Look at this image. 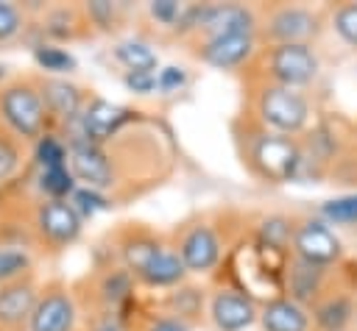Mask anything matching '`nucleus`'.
<instances>
[{
  "instance_id": "nucleus-1",
  "label": "nucleus",
  "mask_w": 357,
  "mask_h": 331,
  "mask_svg": "<svg viewBox=\"0 0 357 331\" xmlns=\"http://www.w3.org/2000/svg\"><path fill=\"white\" fill-rule=\"evenodd\" d=\"M307 114H310L307 100L296 89H287V86L276 83V86L262 89V95H259V117L282 134L301 131L304 122H307Z\"/></svg>"
},
{
  "instance_id": "nucleus-2",
  "label": "nucleus",
  "mask_w": 357,
  "mask_h": 331,
  "mask_svg": "<svg viewBox=\"0 0 357 331\" xmlns=\"http://www.w3.org/2000/svg\"><path fill=\"white\" fill-rule=\"evenodd\" d=\"M257 172L268 181H290L301 164V153L287 136H262L251 150Z\"/></svg>"
},
{
  "instance_id": "nucleus-3",
  "label": "nucleus",
  "mask_w": 357,
  "mask_h": 331,
  "mask_svg": "<svg viewBox=\"0 0 357 331\" xmlns=\"http://www.w3.org/2000/svg\"><path fill=\"white\" fill-rule=\"evenodd\" d=\"M0 111L6 117V122L22 134V136H36L42 131V122H45V103H42V95L33 92L31 86L25 83H17V86H8L0 97Z\"/></svg>"
},
{
  "instance_id": "nucleus-4",
  "label": "nucleus",
  "mask_w": 357,
  "mask_h": 331,
  "mask_svg": "<svg viewBox=\"0 0 357 331\" xmlns=\"http://www.w3.org/2000/svg\"><path fill=\"white\" fill-rule=\"evenodd\" d=\"M318 72V58L315 53L304 45H276L271 50V75L279 81V86L296 89L304 86L315 78Z\"/></svg>"
},
{
  "instance_id": "nucleus-5",
  "label": "nucleus",
  "mask_w": 357,
  "mask_h": 331,
  "mask_svg": "<svg viewBox=\"0 0 357 331\" xmlns=\"http://www.w3.org/2000/svg\"><path fill=\"white\" fill-rule=\"evenodd\" d=\"M293 248L298 253V259L315 264V267H324V264H332L337 256H340V242L337 236L324 225V223H304L296 234H293Z\"/></svg>"
},
{
  "instance_id": "nucleus-6",
  "label": "nucleus",
  "mask_w": 357,
  "mask_h": 331,
  "mask_svg": "<svg viewBox=\"0 0 357 331\" xmlns=\"http://www.w3.org/2000/svg\"><path fill=\"white\" fill-rule=\"evenodd\" d=\"M36 225L39 231L56 242V245H67L78 236L81 231V217L78 211L73 209V203H64V200H47L39 206L36 211Z\"/></svg>"
},
{
  "instance_id": "nucleus-7",
  "label": "nucleus",
  "mask_w": 357,
  "mask_h": 331,
  "mask_svg": "<svg viewBox=\"0 0 357 331\" xmlns=\"http://www.w3.org/2000/svg\"><path fill=\"white\" fill-rule=\"evenodd\" d=\"M315 31H318L315 14L296 6L279 8L268 22V36L276 39L279 45H304V39H310Z\"/></svg>"
},
{
  "instance_id": "nucleus-8",
  "label": "nucleus",
  "mask_w": 357,
  "mask_h": 331,
  "mask_svg": "<svg viewBox=\"0 0 357 331\" xmlns=\"http://www.w3.org/2000/svg\"><path fill=\"white\" fill-rule=\"evenodd\" d=\"M70 172H73V178L84 181L89 189H100V186L112 184V164H109L106 153L92 142H81L73 147Z\"/></svg>"
},
{
  "instance_id": "nucleus-9",
  "label": "nucleus",
  "mask_w": 357,
  "mask_h": 331,
  "mask_svg": "<svg viewBox=\"0 0 357 331\" xmlns=\"http://www.w3.org/2000/svg\"><path fill=\"white\" fill-rule=\"evenodd\" d=\"M75 323V306L70 295L50 292L42 300H36V309L31 314V331H73Z\"/></svg>"
},
{
  "instance_id": "nucleus-10",
  "label": "nucleus",
  "mask_w": 357,
  "mask_h": 331,
  "mask_svg": "<svg viewBox=\"0 0 357 331\" xmlns=\"http://www.w3.org/2000/svg\"><path fill=\"white\" fill-rule=\"evenodd\" d=\"M181 261L187 270L192 273H206L209 267H215L218 256H220V245L218 236L206 228V225H195L184 239H181Z\"/></svg>"
},
{
  "instance_id": "nucleus-11",
  "label": "nucleus",
  "mask_w": 357,
  "mask_h": 331,
  "mask_svg": "<svg viewBox=\"0 0 357 331\" xmlns=\"http://www.w3.org/2000/svg\"><path fill=\"white\" fill-rule=\"evenodd\" d=\"M212 320L220 331H243L254 323V303L240 292H218L212 298Z\"/></svg>"
},
{
  "instance_id": "nucleus-12",
  "label": "nucleus",
  "mask_w": 357,
  "mask_h": 331,
  "mask_svg": "<svg viewBox=\"0 0 357 331\" xmlns=\"http://www.w3.org/2000/svg\"><path fill=\"white\" fill-rule=\"evenodd\" d=\"M251 53V36L248 33H226V36H209V42L201 50V58L218 70L237 67Z\"/></svg>"
},
{
  "instance_id": "nucleus-13",
  "label": "nucleus",
  "mask_w": 357,
  "mask_h": 331,
  "mask_svg": "<svg viewBox=\"0 0 357 331\" xmlns=\"http://www.w3.org/2000/svg\"><path fill=\"white\" fill-rule=\"evenodd\" d=\"M131 117L128 108L117 106V103H109V100H92L84 111V131L92 142H100V139H109L112 134H117V128Z\"/></svg>"
},
{
  "instance_id": "nucleus-14",
  "label": "nucleus",
  "mask_w": 357,
  "mask_h": 331,
  "mask_svg": "<svg viewBox=\"0 0 357 331\" xmlns=\"http://www.w3.org/2000/svg\"><path fill=\"white\" fill-rule=\"evenodd\" d=\"M36 309V292L31 284H8L0 289V323L3 325H20L31 320Z\"/></svg>"
},
{
  "instance_id": "nucleus-15",
  "label": "nucleus",
  "mask_w": 357,
  "mask_h": 331,
  "mask_svg": "<svg viewBox=\"0 0 357 331\" xmlns=\"http://www.w3.org/2000/svg\"><path fill=\"white\" fill-rule=\"evenodd\" d=\"M251 11L243 6H206L204 17V31L212 36H226V33H248L251 36Z\"/></svg>"
},
{
  "instance_id": "nucleus-16",
  "label": "nucleus",
  "mask_w": 357,
  "mask_h": 331,
  "mask_svg": "<svg viewBox=\"0 0 357 331\" xmlns=\"http://www.w3.org/2000/svg\"><path fill=\"white\" fill-rule=\"evenodd\" d=\"M262 328L265 331H307V314L296 300L276 298L262 309Z\"/></svg>"
},
{
  "instance_id": "nucleus-17",
  "label": "nucleus",
  "mask_w": 357,
  "mask_h": 331,
  "mask_svg": "<svg viewBox=\"0 0 357 331\" xmlns=\"http://www.w3.org/2000/svg\"><path fill=\"white\" fill-rule=\"evenodd\" d=\"M184 261H181V256H176V253H167V250H159L148 264H145V270L139 273V278L145 281V284H151V286H167V284H176L181 275H184Z\"/></svg>"
},
{
  "instance_id": "nucleus-18",
  "label": "nucleus",
  "mask_w": 357,
  "mask_h": 331,
  "mask_svg": "<svg viewBox=\"0 0 357 331\" xmlns=\"http://www.w3.org/2000/svg\"><path fill=\"white\" fill-rule=\"evenodd\" d=\"M42 103L59 117H75L81 108V95L67 81H47L42 86Z\"/></svg>"
},
{
  "instance_id": "nucleus-19",
  "label": "nucleus",
  "mask_w": 357,
  "mask_h": 331,
  "mask_svg": "<svg viewBox=\"0 0 357 331\" xmlns=\"http://www.w3.org/2000/svg\"><path fill=\"white\" fill-rule=\"evenodd\" d=\"M114 56L128 72H153L156 70V53L145 42H123V45H117Z\"/></svg>"
},
{
  "instance_id": "nucleus-20",
  "label": "nucleus",
  "mask_w": 357,
  "mask_h": 331,
  "mask_svg": "<svg viewBox=\"0 0 357 331\" xmlns=\"http://www.w3.org/2000/svg\"><path fill=\"white\" fill-rule=\"evenodd\" d=\"M318 284H321V267H315L304 259L293 261V267H290V295L296 300H310L315 295Z\"/></svg>"
},
{
  "instance_id": "nucleus-21",
  "label": "nucleus",
  "mask_w": 357,
  "mask_h": 331,
  "mask_svg": "<svg viewBox=\"0 0 357 331\" xmlns=\"http://www.w3.org/2000/svg\"><path fill=\"white\" fill-rule=\"evenodd\" d=\"M159 250H162V248H159L153 239H148V236H137V239H128V242H126L123 256H126V264L139 275V273L145 270V264H148Z\"/></svg>"
},
{
  "instance_id": "nucleus-22",
  "label": "nucleus",
  "mask_w": 357,
  "mask_h": 331,
  "mask_svg": "<svg viewBox=\"0 0 357 331\" xmlns=\"http://www.w3.org/2000/svg\"><path fill=\"white\" fill-rule=\"evenodd\" d=\"M39 186L53 195V200H61V195L73 192V172L67 167H50V170H42V181Z\"/></svg>"
},
{
  "instance_id": "nucleus-23",
  "label": "nucleus",
  "mask_w": 357,
  "mask_h": 331,
  "mask_svg": "<svg viewBox=\"0 0 357 331\" xmlns=\"http://www.w3.org/2000/svg\"><path fill=\"white\" fill-rule=\"evenodd\" d=\"M321 211H324V217L332 220V223H357V192L324 203Z\"/></svg>"
},
{
  "instance_id": "nucleus-24",
  "label": "nucleus",
  "mask_w": 357,
  "mask_h": 331,
  "mask_svg": "<svg viewBox=\"0 0 357 331\" xmlns=\"http://www.w3.org/2000/svg\"><path fill=\"white\" fill-rule=\"evenodd\" d=\"M33 58L42 70H50V72H70L75 67V58L59 47H36Z\"/></svg>"
},
{
  "instance_id": "nucleus-25",
  "label": "nucleus",
  "mask_w": 357,
  "mask_h": 331,
  "mask_svg": "<svg viewBox=\"0 0 357 331\" xmlns=\"http://www.w3.org/2000/svg\"><path fill=\"white\" fill-rule=\"evenodd\" d=\"M36 159L42 164V170L50 167H67V150L56 136H42L36 145Z\"/></svg>"
},
{
  "instance_id": "nucleus-26",
  "label": "nucleus",
  "mask_w": 357,
  "mask_h": 331,
  "mask_svg": "<svg viewBox=\"0 0 357 331\" xmlns=\"http://www.w3.org/2000/svg\"><path fill=\"white\" fill-rule=\"evenodd\" d=\"M349 314H351V309H349V303L346 300H329V303H324L318 312H315V320L326 328V331H337L346 320H349Z\"/></svg>"
},
{
  "instance_id": "nucleus-27",
  "label": "nucleus",
  "mask_w": 357,
  "mask_h": 331,
  "mask_svg": "<svg viewBox=\"0 0 357 331\" xmlns=\"http://www.w3.org/2000/svg\"><path fill=\"white\" fill-rule=\"evenodd\" d=\"M335 31H337L349 45L357 47V3L343 6V8L335 14Z\"/></svg>"
},
{
  "instance_id": "nucleus-28",
  "label": "nucleus",
  "mask_w": 357,
  "mask_h": 331,
  "mask_svg": "<svg viewBox=\"0 0 357 331\" xmlns=\"http://www.w3.org/2000/svg\"><path fill=\"white\" fill-rule=\"evenodd\" d=\"M28 267V256L22 250H11V248H0V281L14 278L17 273H22Z\"/></svg>"
},
{
  "instance_id": "nucleus-29",
  "label": "nucleus",
  "mask_w": 357,
  "mask_h": 331,
  "mask_svg": "<svg viewBox=\"0 0 357 331\" xmlns=\"http://www.w3.org/2000/svg\"><path fill=\"white\" fill-rule=\"evenodd\" d=\"M73 200H75V211H84V214H95V211H100V209H106L109 203L95 192V189H75L73 192Z\"/></svg>"
},
{
  "instance_id": "nucleus-30",
  "label": "nucleus",
  "mask_w": 357,
  "mask_h": 331,
  "mask_svg": "<svg viewBox=\"0 0 357 331\" xmlns=\"http://www.w3.org/2000/svg\"><path fill=\"white\" fill-rule=\"evenodd\" d=\"M22 25V17L17 11V6L11 3H0V42L3 39H11Z\"/></svg>"
},
{
  "instance_id": "nucleus-31",
  "label": "nucleus",
  "mask_w": 357,
  "mask_h": 331,
  "mask_svg": "<svg viewBox=\"0 0 357 331\" xmlns=\"http://www.w3.org/2000/svg\"><path fill=\"white\" fill-rule=\"evenodd\" d=\"M126 295H128V275H126L123 270L106 275V281H103V298L114 303V300H120V298H126Z\"/></svg>"
},
{
  "instance_id": "nucleus-32",
  "label": "nucleus",
  "mask_w": 357,
  "mask_h": 331,
  "mask_svg": "<svg viewBox=\"0 0 357 331\" xmlns=\"http://www.w3.org/2000/svg\"><path fill=\"white\" fill-rule=\"evenodd\" d=\"M151 17H156L162 25H176L181 17V6L176 0H156L151 3Z\"/></svg>"
},
{
  "instance_id": "nucleus-33",
  "label": "nucleus",
  "mask_w": 357,
  "mask_h": 331,
  "mask_svg": "<svg viewBox=\"0 0 357 331\" xmlns=\"http://www.w3.org/2000/svg\"><path fill=\"white\" fill-rule=\"evenodd\" d=\"M287 234H290V228H287V223H284V220H268V223H265V228H262V236H265L268 248H276V250H282V245H284Z\"/></svg>"
},
{
  "instance_id": "nucleus-34",
  "label": "nucleus",
  "mask_w": 357,
  "mask_h": 331,
  "mask_svg": "<svg viewBox=\"0 0 357 331\" xmlns=\"http://www.w3.org/2000/svg\"><path fill=\"white\" fill-rule=\"evenodd\" d=\"M184 81H187L184 70H178V67H165V70L156 75V89H159V92H176L178 86H184Z\"/></svg>"
},
{
  "instance_id": "nucleus-35",
  "label": "nucleus",
  "mask_w": 357,
  "mask_h": 331,
  "mask_svg": "<svg viewBox=\"0 0 357 331\" xmlns=\"http://www.w3.org/2000/svg\"><path fill=\"white\" fill-rule=\"evenodd\" d=\"M126 86L137 95H148L156 89V75L153 72H128L126 75Z\"/></svg>"
},
{
  "instance_id": "nucleus-36",
  "label": "nucleus",
  "mask_w": 357,
  "mask_h": 331,
  "mask_svg": "<svg viewBox=\"0 0 357 331\" xmlns=\"http://www.w3.org/2000/svg\"><path fill=\"white\" fill-rule=\"evenodd\" d=\"M17 147L8 142V139H0V181L8 178L14 170H17Z\"/></svg>"
},
{
  "instance_id": "nucleus-37",
  "label": "nucleus",
  "mask_w": 357,
  "mask_h": 331,
  "mask_svg": "<svg viewBox=\"0 0 357 331\" xmlns=\"http://www.w3.org/2000/svg\"><path fill=\"white\" fill-rule=\"evenodd\" d=\"M89 14H92L98 22H106V19H112V17H114V8H112V3L98 0V3H89Z\"/></svg>"
},
{
  "instance_id": "nucleus-38",
  "label": "nucleus",
  "mask_w": 357,
  "mask_h": 331,
  "mask_svg": "<svg viewBox=\"0 0 357 331\" xmlns=\"http://www.w3.org/2000/svg\"><path fill=\"white\" fill-rule=\"evenodd\" d=\"M148 331H187V328L178 320H156V323H151Z\"/></svg>"
},
{
  "instance_id": "nucleus-39",
  "label": "nucleus",
  "mask_w": 357,
  "mask_h": 331,
  "mask_svg": "<svg viewBox=\"0 0 357 331\" xmlns=\"http://www.w3.org/2000/svg\"><path fill=\"white\" fill-rule=\"evenodd\" d=\"M95 331H123V328H120V325H112V323H109V325H98Z\"/></svg>"
}]
</instances>
